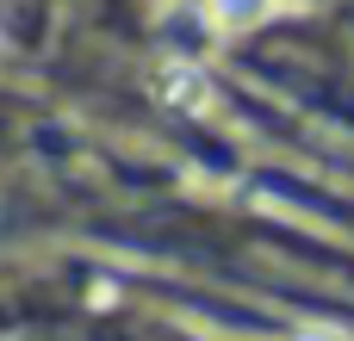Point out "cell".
<instances>
[{"label": "cell", "mask_w": 354, "mask_h": 341, "mask_svg": "<svg viewBox=\"0 0 354 341\" xmlns=\"http://www.w3.org/2000/svg\"><path fill=\"white\" fill-rule=\"evenodd\" d=\"M156 87H162V99L180 106V112H205V106H212V81L199 75V62H180V56H174V62L156 75Z\"/></svg>", "instance_id": "1"}, {"label": "cell", "mask_w": 354, "mask_h": 341, "mask_svg": "<svg viewBox=\"0 0 354 341\" xmlns=\"http://www.w3.org/2000/svg\"><path fill=\"white\" fill-rule=\"evenodd\" d=\"M205 6H212V19L224 31H249V25H268L286 0H205Z\"/></svg>", "instance_id": "2"}, {"label": "cell", "mask_w": 354, "mask_h": 341, "mask_svg": "<svg viewBox=\"0 0 354 341\" xmlns=\"http://www.w3.org/2000/svg\"><path fill=\"white\" fill-rule=\"evenodd\" d=\"M292 341H348V329H330V323H311V329H299Z\"/></svg>", "instance_id": "3"}, {"label": "cell", "mask_w": 354, "mask_h": 341, "mask_svg": "<svg viewBox=\"0 0 354 341\" xmlns=\"http://www.w3.org/2000/svg\"><path fill=\"white\" fill-rule=\"evenodd\" d=\"M299 6H317V0H299Z\"/></svg>", "instance_id": "4"}]
</instances>
